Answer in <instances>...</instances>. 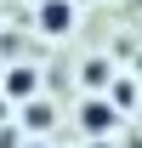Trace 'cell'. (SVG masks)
Returning a JSON list of instances; mask_svg holds the SVG:
<instances>
[{"mask_svg": "<svg viewBox=\"0 0 142 148\" xmlns=\"http://www.w3.org/2000/svg\"><path fill=\"white\" fill-rule=\"evenodd\" d=\"M34 23H40V34L63 40V34H74V23H80V12H74V0H40Z\"/></svg>", "mask_w": 142, "mask_h": 148, "instance_id": "1", "label": "cell"}, {"mask_svg": "<svg viewBox=\"0 0 142 148\" xmlns=\"http://www.w3.org/2000/svg\"><path fill=\"white\" fill-rule=\"evenodd\" d=\"M114 125H119V108H114L108 97H97V91H91L85 103H80V131L102 137V131H114Z\"/></svg>", "mask_w": 142, "mask_h": 148, "instance_id": "2", "label": "cell"}, {"mask_svg": "<svg viewBox=\"0 0 142 148\" xmlns=\"http://www.w3.org/2000/svg\"><path fill=\"white\" fill-rule=\"evenodd\" d=\"M51 103H46V97H23V125L29 131H40V137H46V131H51Z\"/></svg>", "mask_w": 142, "mask_h": 148, "instance_id": "3", "label": "cell"}, {"mask_svg": "<svg viewBox=\"0 0 142 148\" xmlns=\"http://www.w3.org/2000/svg\"><path fill=\"white\" fill-rule=\"evenodd\" d=\"M34 86H40V80H34V69H23V63L6 74V97H17V103H23V97H34Z\"/></svg>", "mask_w": 142, "mask_h": 148, "instance_id": "4", "label": "cell"}, {"mask_svg": "<svg viewBox=\"0 0 142 148\" xmlns=\"http://www.w3.org/2000/svg\"><path fill=\"white\" fill-rule=\"evenodd\" d=\"M108 103H114V108H137V80H114V86H108Z\"/></svg>", "mask_w": 142, "mask_h": 148, "instance_id": "5", "label": "cell"}, {"mask_svg": "<svg viewBox=\"0 0 142 148\" xmlns=\"http://www.w3.org/2000/svg\"><path fill=\"white\" fill-rule=\"evenodd\" d=\"M80 80H85L91 91H97V86H108V63H85V74H80Z\"/></svg>", "mask_w": 142, "mask_h": 148, "instance_id": "6", "label": "cell"}, {"mask_svg": "<svg viewBox=\"0 0 142 148\" xmlns=\"http://www.w3.org/2000/svg\"><path fill=\"white\" fill-rule=\"evenodd\" d=\"M17 148H51V143H46V137H29V143H17Z\"/></svg>", "mask_w": 142, "mask_h": 148, "instance_id": "7", "label": "cell"}]
</instances>
